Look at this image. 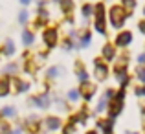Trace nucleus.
I'll list each match as a JSON object with an SVG mask.
<instances>
[{"label":"nucleus","instance_id":"nucleus-11","mask_svg":"<svg viewBox=\"0 0 145 134\" xmlns=\"http://www.w3.org/2000/svg\"><path fill=\"white\" fill-rule=\"evenodd\" d=\"M103 53H105L106 59H114V48H112V46H105V52H103Z\"/></svg>","mask_w":145,"mask_h":134},{"label":"nucleus","instance_id":"nucleus-8","mask_svg":"<svg viewBox=\"0 0 145 134\" xmlns=\"http://www.w3.org/2000/svg\"><path fill=\"white\" fill-rule=\"evenodd\" d=\"M46 123H48V129H52V131H53V129H59V127H61V121L57 120V118H48Z\"/></svg>","mask_w":145,"mask_h":134},{"label":"nucleus","instance_id":"nucleus-26","mask_svg":"<svg viewBox=\"0 0 145 134\" xmlns=\"http://www.w3.org/2000/svg\"><path fill=\"white\" fill-rule=\"evenodd\" d=\"M140 29H142V31L145 33V22H140Z\"/></svg>","mask_w":145,"mask_h":134},{"label":"nucleus","instance_id":"nucleus-27","mask_svg":"<svg viewBox=\"0 0 145 134\" xmlns=\"http://www.w3.org/2000/svg\"><path fill=\"white\" fill-rule=\"evenodd\" d=\"M138 61H140V63H145V55H140V59H138Z\"/></svg>","mask_w":145,"mask_h":134},{"label":"nucleus","instance_id":"nucleus-19","mask_svg":"<svg viewBox=\"0 0 145 134\" xmlns=\"http://www.w3.org/2000/svg\"><path fill=\"white\" fill-rule=\"evenodd\" d=\"M77 94H79L77 90H70V92H68V97H70L72 101H75V99H77Z\"/></svg>","mask_w":145,"mask_h":134},{"label":"nucleus","instance_id":"nucleus-12","mask_svg":"<svg viewBox=\"0 0 145 134\" xmlns=\"http://www.w3.org/2000/svg\"><path fill=\"white\" fill-rule=\"evenodd\" d=\"M72 7H74V4H72V0H63V9L66 11V13H68V11L72 9Z\"/></svg>","mask_w":145,"mask_h":134},{"label":"nucleus","instance_id":"nucleus-21","mask_svg":"<svg viewBox=\"0 0 145 134\" xmlns=\"http://www.w3.org/2000/svg\"><path fill=\"white\" fill-rule=\"evenodd\" d=\"M9 132V129H7L6 123H0V134H7Z\"/></svg>","mask_w":145,"mask_h":134},{"label":"nucleus","instance_id":"nucleus-25","mask_svg":"<svg viewBox=\"0 0 145 134\" xmlns=\"http://www.w3.org/2000/svg\"><path fill=\"white\" fill-rule=\"evenodd\" d=\"M136 94H138V95H145V88H136Z\"/></svg>","mask_w":145,"mask_h":134},{"label":"nucleus","instance_id":"nucleus-9","mask_svg":"<svg viewBox=\"0 0 145 134\" xmlns=\"http://www.w3.org/2000/svg\"><path fill=\"white\" fill-rule=\"evenodd\" d=\"M92 92H94V86L92 85L85 86V90H83V97H85V99H90V97H92Z\"/></svg>","mask_w":145,"mask_h":134},{"label":"nucleus","instance_id":"nucleus-22","mask_svg":"<svg viewBox=\"0 0 145 134\" xmlns=\"http://www.w3.org/2000/svg\"><path fill=\"white\" fill-rule=\"evenodd\" d=\"M138 75H140V79L145 83V70H143V68H140V70H138Z\"/></svg>","mask_w":145,"mask_h":134},{"label":"nucleus","instance_id":"nucleus-30","mask_svg":"<svg viewBox=\"0 0 145 134\" xmlns=\"http://www.w3.org/2000/svg\"><path fill=\"white\" fill-rule=\"evenodd\" d=\"M143 13H145V11H143Z\"/></svg>","mask_w":145,"mask_h":134},{"label":"nucleus","instance_id":"nucleus-6","mask_svg":"<svg viewBox=\"0 0 145 134\" xmlns=\"http://www.w3.org/2000/svg\"><path fill=\"white\" fill-rule=\"evenodd\" d=\"M97 127L103 129L105 132H110L112 131V120H105V121H97Z\"/></svg>","mask_w":145,"mask_h":134},{"label":"nucleus","instance_id":"nucleus-1","mask_svg":"<svg viewBox=\"0 0 145 134\" xmlns=\"http://www.w3.org/2000/svg\"><path fill=\"white\" fill-rule=\"evenodd\" d=\"M110 22H112L114 28H121L125 22V11L121 6H114L110 9Z\"/></svg>","mask_w":145,"mask_h":134},{"label":"nucleus","instance_id":"nucleus-23","mask_svg":"<svg viewBox=\"0 0 145 134\" xmlns=\"http://www.w3.org/2000/svg\"><path fill=\"white\" fill-rule=\"evenodd\" d=\"M81 42H83V44H88V42H90V35H88V33H85V37H83Z\"/></svg>","mask_w":145,"mask_h":134},{"label":"nucleus","instance_id":"nucleus-4","mask_svg":"<svg viewBox=\"0 0 145 134\" xmlns=\"http://www.w3.org/2000/svg\"><path fill=\"white\" fill-rule=\"evenodd\" d=\"M131 41H132V33L125 31V33H121V35L116 39V46H127Z\"/></svg>","mask_w":145,"mask_h":134},{"label":"nucleus","instance_id":"nucleus-24","mask_svg":"<svg viewBox=\"0 0 145 134\" xmlns=\"http://www.w3.org/2000/svg\"><path fill=\"white\" fill-rule=\"evenodd\" d=\"M26 18H28V13L22 11V13H20V22H26Z\"/></svg>","mask_w":145,"mask_h":134},{"label":"nucleus","instance_id":"nucleus-17","mask_svg":"<svg viewBox=\"0 0 145 134\" xmlns=\"http://www.w3.org/2000/svg\"><path fill=\"white\" fill-rule=\"evenodd\" d=\"M96 29H97V31H101V33H105V22H103V20H97L96 22Z\"/></svg>","mask_w":145,"mask_h":134},{"label":"nucleus","instance_id":"nucleus-5","mask_svg":"<svg viewBox=\"0 0 145 134\" xmlns=\"http://www.w3.org/2000/svg\"><path fill=\"white\" fill-rule=\"evenodd\" d=\"M97 66H96V77L97 79H105L106 77V66H105V64H101V63H99V61H97Z\"/></svg>","mask_w":145,"mask_h":134},{"label":"nucleus","instance_id":"nucleus-16","mask_svg":"<svg viewBox=\"0 0 145 134\" xmlns=\"http://www.w3.org/2000/svg\"><path fill=\"white\" fill-rule=\"evenodd\" d=\"M15 52V46H13V42L11 41H7V44H6V53L9 55V53H13Z\"/></svg>","mask_w":145,"mask_h":134},{"label":"nucleus","instance_id":"nucleus-28","mask_svg":"<svg viewBox=\"0 0 145 134\" xmlns=\"http://www.w3.org/2000/svg\"><path fill=\"white\" fill-rule=\"evenodd\" d=\"M20 2H22V4H29V0H20Z\"/></svg>","mask_w":145,"mask_h":134},{"label":"nucleus","instance_id":"nucleus-13","mask_svg":"<svg viewBox=\"0 0 145 134\" xmlns=\"http://www.w3.org/2000/svg\"><path fill=\"white\" fill-rule=\"evenodd\" d=\"M123 4H125V7H129V9H134V6H136V0H123Z\"/></svg>","mask_w":145,"mask_h":134},{"label":"nucleus","instance_id":"nucleus-18","mask_svg":"<svg viewBox=\"0 0 145 134\" xmlns=\"http://www.w3.org/2000/svg\"><path fill=\"white\" fill-rule=\"evenodd\" d=\"M79 79H81L83 83H86V81H88V74H86L85 70H79Z\"/></svg>","mask_w":145,"mask_h":134},{"label":"nucleus","instance_id":"nucleus-14","mask_svg":"<svg viewBox=\"0 0 145 134\" xmlns=\"http://www.w3.org/2000/svg\"><path fill=\"white\" fill-rule=\"evenodd\" d=\"M2 116H15V110L11 109V107H6V109L2 110Z\"/></svg>","mask_w":145,"mask_h":134},{"label":"nucleus","instance_id":"nucleus-29","mask_svg":"<svg viewBox=\"0 0 145 134\" xmlns=\"http://www.w3.org/2000/svg\"><path fill=\"white\" fill-rule=\"evenodd\" d=\"M88 134H96V132H88Z\"/></svg>","mask_w":145,"mask_h":134},{"label":"nucleus","instance_id":"nucleus-2","mask_svg":"<svg viewBox=\"0 0 145 134\" xmlns=\"http://www.w3.org/2000/svg\"><path fill=\"white\" fill-rule=\"evenodd\" d=\"M121 101H123V92H118V101L110 105V116H118L121 112Z\"/></svg>","mask_w":145,"mask_h":134},{"label":"nucleus","instance_id":"nucleus-10","mask_svg":"<svg viewBox=\"0 0 145 134\" xmlns=\"http://www.w3.org/2000/svg\"><path fill=\"white\" fill-rule=\"evenodd\" d=\"M96 15H97V20H103V15H105V7H103V4H97V6H96Z\"/></svg>","mask_w":145,"mask_h":134},{"label":"nucleus","instance_id":"nucleus-20","mask_svg":"<svg viewBox=\"0 0 145 134\" xmlns=\"http://www.w3.org/2000/svg\"><path fill=\"white\" fill-rule=\"evenodd\" d=\"M90 13H92V7H90V6H88V4H86V6H85V7H83V15H85V17H88V15H90Z\"/></svg>","mask_w":145,"mask_h":134},{"label":"nucleus","instance_id":"nucleus-7","mask_svg":"<svg viewBox=\"0 0 145 134\" xmlns=\"http://www.w3.org/2000/svg\"><path fill=\"white\" fill-rule=\"evenodd\" d=\"M7 92H9V79L4 77L2 81H0V95H6Z\"/></svg>","mask_w":145,"mask_h":134},{"label":"nucleus","instance_id":"nucleus-3","mask_svg":"<svg viewBox=\"0 0 145 134\" xmlns=\"http://www.w3.org/2000/svg\"><path fill=\"white\" fill-rule=\"evenodd\" d=\"M44 42H46L50 48L57 44V29H48V31L44 33Z\"/></svg>","mask_w":145,"mask_h":134},{"label":"nucleus","instance_id":"nucleus-15","mask_svg":"<svg viewBox=\"0 0 145 134\" xmlns=\"http://www.w3.org/2000/svg\"><path fill=\"white\" fill-rule=\"evenodd\" d=\"M31 42H33V35L26 31V33H24V44H31Z\"/></svg>","mask_w":145,"mask_h":134}]
</instances>
